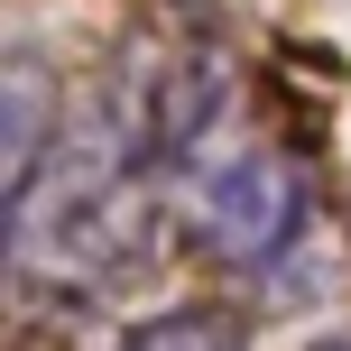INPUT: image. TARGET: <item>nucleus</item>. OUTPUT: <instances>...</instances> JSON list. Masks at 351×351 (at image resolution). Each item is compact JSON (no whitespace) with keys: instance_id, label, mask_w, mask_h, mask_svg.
<instances>
[{"instance_id":"nucleus-1","label":"nucleus","mask_w":351,"mask_h":351,"mask_svg":"<svg viewBox=\"0 0 351 351\" xmlns=\"http://www.w3.org/2000/svg\"><path fill=\"white\" fill-rule=\"evenodd\" d=\"M185 222L204 259L222 268H278L315 222V185L287 148H213L185 176Z\"/></svg>"},{"instance_id":"nucleus-2","label":"nucleus","mask_w":351,"mask_h":351,"mask_svg":"<svg viewBox=\"0 0 351 351\" xmlns=\"http://www.w3.org/2000/svg\"><path fill=\"white\" fill-rule=\"evenodd\" d=\"M121 351H250V333L222 305H158L121 333Z\"/></svg>"},{"instance_id":"nucleus-3","label":"nucleus","mask_w":351,"mask_h":351,"mask_svg":"<svg viewBox=\"0 0 351 351\" xmlns=\"http://www.w3.org/2000/svg\"><path fill=\"white\" fill-rule=\"evenodd\" d=\"M315 351H351V333H324V342H315Z\"/></svg>"}]
</instances>
